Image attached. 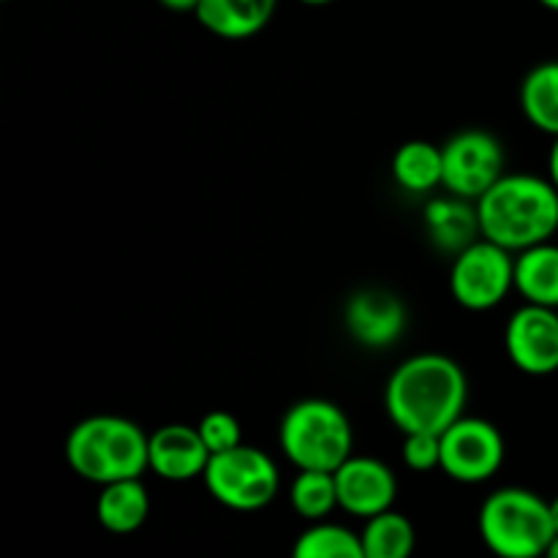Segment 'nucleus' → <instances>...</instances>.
I'll return each mask as SVG.
<instances>
[{
	"instance_id": "obj_1",
	"label": "nucleus",
	"mask_w": 558,
	"mask_h": 558,
	"mask_svg": "<svg viewBox=\"0 0 558 558\" xmlns=\"http://www.w3.org/2000/svg\"><path fill=\"white\" fill-rule=\"evenodd\" d=\"M466 401L469 379L461 363L439 352L401 360L385 385V412L403 436H441L463 417Z\"/></svg>"
},
{
	"instance_id": "obj_2",
	"label": "nucleus",
	"mask_w": 558,
	"mask_h": 558,
	"mask_svg": "<svg viewBox=\"0 0 558 558\" xmlns=\"http://www.w3.org/2000/svg\"><path fill=\"white\" fill-rule=\"evenodd\" d=\"M480 234L521 254L558 232V189L532 172H507L477 199Z\"/></svg>"
},
{
	"instance_id": "obj_3",
	"label": "nucleus",
	"mask_w": 558,
	"mask_h": 558,
	"mask_svg": "<svg viewBox=\"0 0 558 558\" xmlns=\"http://www.w3.org/2000/svg\"><path fill=\"white\" fill-rule=\"evenodd\" d=\"M150 434L120 414H93L65 436V463L93 485L136 480L147 472Z\"/></svg>"
},
{
	"instance_id": "obj_4",
	"label": "nucleus",
	"mask_w": 558,
	"mask_h": 558,
	"mask_svg": "<svg viewBox=\"0 0 558 558\" xmlns=\"http://www.w3.org/2000/svg\"><path fill=\"white\" fill-rule=\"evenodd\" d=\"M278 447L298 472H336L354 456L352 420L327 398H305L283 412Z\"/></svg>"
},
{
	"instance_id": "obj_5",
	"label": "nucleus",
	"mask_w": 558,
	"mask_h": 558,
	"mask_svg": "<svg viewBox=\"0 0 558 558\" xmlns=\"http://www.w3.org/2000/svg\"><path fill=\"white\" fill-rule=\"evenodd\" d=\"M485 548L499 558H545L556 539L550 501L526 488H499L477 515Z\"/></svg>"
},
{
	"instance_id": "obj_6",
	"label": "nucleus",
	"mask_w": 558,
	"mask_h": 558,
	"mask_svg": "<svg viewBox=\"0 0 558 558\" xmlns=\"http://www.w3.org/2000/svg\"><path fill=\"white\" fill-rule=\"evenodd\" d=\"M202 483L207 494L227 510L259 512L272 505L281 490V472L259 447L238 445L210 456Z\"/></svg>"
},
{
	"instance_id": "obj_7",
	"label": "nucleus",
	"mask_w": 558,
	"mask_h": 558,
	"mask_svg": "<svg viewBox=\"0 0 558 558\" xmlns=\"http://www.w3.org/2000/svg\"><path fill=\"white\" fill-rule=\"evenodd\" d=\"M515 289V254L494 240L477 238L458 251L450 265V294L461 308L485 314L510 298Z\"/></svg>"
},
{
	"instance_id": "obj_8",
	"label": "nucleus",
	"mask_w": 558,
	"mask_h": 558,
	"mask_svg": "<svg viewBox=\"0 0 558 558\" xmlns=\"http://www.w3.org/2000/svg\"><path fill=\"white\" fill-rule=\"evenodd\" d=\"M441 189L469 202H477L496 180L507 174L505 145L485 129H463L452 134L441 145Z\"/></svg>"
},
{
	"instance_id": "obj_9",
	"label": "nucleus",
	"mask_w": 558,
	"mask_h": 558,
	"mask_svg": "<svg viewBox=\"0 0 558 558\" xmlns=\"http://www.w3.org/2000/svg\"><path fill=\"white\" fill-rule=\"evenodd\" d=\"M441 439L439 469L463 485L488 483L505 466L507 445L501 430L483 417H466L450 425Z\"/></svg>"
},
{
	"instance_id": "obj_10",
	"label": "nucleus",
	"mask_w": 558,
	"mask_h": 558,
	"mask_svg": "<svg viewBox=\"0 0 558 558\" xmlns=\"http://www.w3.org/2000/svg\"><path fill=\"white\" fill-rule=\"evenodd\" d=\"M505 349L510 363L526 376H550L558 371V311L523 303L507 319Z\"/></svg>"
},
{
	"instance_id": "obj_11",
	"label": "nucleus",
	"mask_w": 558,
	"mask_h": 558,
	"mask_svg": "<svg viewBox=\"0 0 558 558\" xmlns=\"http://www.w3.org/2000/svg\"><path fill=\"white\" fill-rule=\"evenodd\" d=\"M343 325L357 347L385 352L407 330V305L398 294L379 287L357 289L343 305Z\"/></svg>"
},
{
	"instance_id": "obj_12",
	"label": "nucleus",
	"mask_w": 558,
	"mask_h": 558,
	"mask_svg": "<svg viewBox=\"0 0 558 558\" xmlns=\"http://www.w3.org/2000/svg\"><path fill=\"white\" fill-rule=\"evenodd\" d=\"M332 474H336L338 507L349 515L368 521L396 505L398 477L379 458L352 456Z\"/></svg>"
},
{
	"instance_id": "obj_13",
	"label": "nucleus",
	"mask_w": 558,
	"mask_h": 558,
	"mask_svg": "<svg viewBox=\"0 0 558 558\" xmlns=\"http://www.w3.org/2000/svg\"><path fill=\"white\" fill-rule=\"evenodd\" d=\"M210 450L202 441L199 428L183 423L161 425L147 441V472L167 483H191L205 477Z\"/></svg>"
},
{
	"instance_id": "obj_14",
	"label": "nucleus",
	"mask_w": 558,
	"mask_h": 558,
	"mask_svg": "<svg viewBox=\"0 0 558 558\" xmlns=\"http://www.w3.org/2000/svg\"><path fill=\"white\" fill-rule=\"evenodd\" d=\"M278 0H199L196 20L207 33L227 41H243L270 25Z\"/></svg>"
},
{
	"instance_id": "obj_15",
	"label": "nucleus",
	"mask_w": 558,
	"mask_h": 558,
	"mask_svg": "<svg viewBox=\"0 0 558 558\" xmlns=\"http://www.w3.org/2000/svg\"><path fill=\"white\" fill-rule=\"evenodd\" d=\"M425 232L428 240L445 254L456 256L474 240L483 238L480 234V218H477V202L461 199V196H436L425 205Z\"/></svg>"
},
{
	"instance_id": "obj_16",
	"label": "nucleus",
	"mask_w": 558,
	"mask_h": 558,
	"mask_svg": "<svg viewBox=\"0 0 558 558\" xmlns=\"http://www.w3.org/2000/svg\"><path fill=\"white\" fill-rule=\"evenodd\" d=\"M150 515V496L142 480H118L101 485L96 499V518L109 534H134Z\"/></svg>"
},
{
	"instance_id": "obj_17",
	"label": "nucleus",
	"mask_w": 558,
	"mask_h": 558,
	"mask_svg": "<svg viewBox=\"0 0 558 558\" xmlns=\"http://www.w3.org/2000/svg\"><path fill=\"white\" fill-rule=\"evenodd\" d=\"M515 292L523 303L558 311V245L539 243L515 254Z\"/></svg>"
},
{
	"instance_id": "obj_18",
	"label": "nucleus",
	"mask_w": 558,
	"mask_h": 558,
	"mask_svg": "<svg viewBox=\"0 0 558 558\" xmlns=\"http://www.w3.org/2000/svg\"><path fill=\"white\" fill-rule=\"evenodd\" d=\"M521 112L548 136H558V60H543L521 82Z\"/></svg>"
},
{
	"instance_id": "obj_19",
	"label": "nucleus",
	"mask_w": 558,
	"mask_h": 558,
	"mask_svg": "<svg viewBox=\"0 0 558 558\" xmlns=\"http://www.w3.org/2000/svg\"><path fill=\"white\" fill-rule=\"evenodd\" d=\"M445 178L441 147L425 140H409L392 156V180L409 194H430Z\"/></svg>"
},
{
	"instance_id": "obj_20",
	"label": "nucleus",
	"mask_w": 558,
	"mask_h": 558,
	"mask_svg": "<svg viewBox=\"0 0 558 558\" xmlns=\"http://www.w3.org/2000/svg\"><path fill=\"white\" fill-rule=\"evenodd\" d=\"M360 539H363L365 558H412L417 532L403 512L387 510L365 521Z\"/></svg>"
},
{
	"instance_id": "obj_21",
	"label": "nucleus",
	"mask_w": 558,
	"mask_h": 558,
	"mask_svg": "<svg viewBox=\"0 0 558 558\" xmlns=\"http://www.w3.org/2000/svg\"><path fill=\"white\" fill-rule=\"evenodd\" d=\"M292 558H365V550L360 534L319 521L294 539Z\"/></svg>"
},
{
	"instance_id": "obj_22",
	"label": "nucleus",
	"mask_w": 558,
	"mask_h": 558,
	"mask_svg": "<svg viewBox=\"0 0 558 558\" xmlns=\"http://www.w3.org/2000/svg\"><path fill=\"white\" fill-rule=\"evenodd\" d=\"M289 505L300 518L319 523L338 507L336 474L332 472H298L289 485Z\"/></svg>"
},
{
	"instance_id": "obj_23",
	"label": "nucleus",
	"mask_w": 558,
	"mask_h": 558,
	"mask_svg": "<svg viewBox=\"0 0 558 558\" xmlns=\"http://www.w3.org/2000/svg\"><path fill=\"white\" fill-rule=\"evenodd\" d=\"M196 428H199V436L207 445V450H210V456L243 445V425H240V420L232 412H221V409L207 412Z\"/></svg>"
},
{
	"instance_id": "obj_24",
	"label": "nucleus",
	"mask_w": 558,
	"mask_h": 558,
	"mask_svg": "<svg viewBox=\"0 0 558 558\" xmlns=\"http://www.w3.org/2000/svg\"><path fill=\"white\" fill-rule=\"evenodd\" d=\"M401 456L407 469H412V472H434L441 463L439 434H407L403 436Z\"/></svg>"
},
{
	"instance_id": "obj_25",
	"label": "nucleus",
	"mask_w": 558,
	"mask_h": 558,
	"mask_svg": "<svg viewBox=\"0 0 558 558\" xmlns=\"http://www.w3.org/2000/svg\"><path fill=\"white\" fill-rule=\"evenodd\" d=\"M158 3H161L163 9L178 11V14H185V11H196L199 0H158Z\"/></svg>"
},
{
	"instance_id": "obj_26",
	"label": "nucleus",
	"mask_w": 558,
	"mask_h": 558,
	"mask_svg": "<svg viewBox=\"0 0 558 558\" xmlns=\"http://www.w3.org/2000/svg\"><path fill=\"white\" fill-rule=\"evenodd\" d=\"M548 180L558 189V136H554V145L548 150Z\"/></svg>"
},
{
	"instance_id": "obj_27",
	"label": "nucleus",
	"mask_w": 558,
	"mask_h": 558,
	"mask_svg": "<svg viewBox=\"0 0 558 558\" xmlns=\"http://www.w3.org/2000/svg\"><path fill=\"white\" fill-rule=\"evenodd\" d=\"M550 518H554V529H556V534H558V496L554 501H550Z\"/></svg>"
},
{
	"instance_id": "obj_28",
	"label": "nucleus",
	"mask_w": 558,
	"mask_h": 558,
	"mask_svg": "<svg viewBox=\"0 0 558 558\" xmlns=\"http://www.w3.org/2000/svg\"><path fill=\"white\" fill-rule=\"evenodd\" d=\"M537 3L545 5L548 11H556V14H558V0H537Z\"/></svg>"
},
{
	"instance_id": "obj_29",
	"label": "nucleus",
	"mask_w": 558,
	"mask_h": 558,
	"mask_svg": "<svg viewBox=\"0 0 558 558\" xmlns=\"http://www.w3.org/2000/svg\"><path fill=\"white\" fill-rule=\"evenodd\" d=\"M545 558H558V534H556L554 543H550V548H548V554H545Z\"/></svg>"
},
{
	"instance_id": "obj_30",
	"label": "nucleus",
	"mask_w": 558,
	"mask_h": 558,
	"mask_svg": "<svg viewBox=\"0 0 558 558\" xmlns=\"http://www.w3.org/2000/svg\"><path fill=\"white\" fill-rule=\"evenodd\" d=\"M298 3H303V5H327V3H332V0H298Z\"/></svg>"
}]
</instances>
